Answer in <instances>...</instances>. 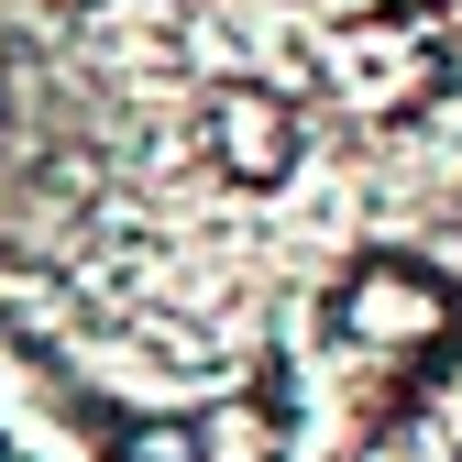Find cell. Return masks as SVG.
I'll use <instances>...</instances> for the list:
<instances>
[{"mask_svg": "<svg viewBox=\"0 0 462 462\" xmlns=\"http://www.w3.org/2000/svg\"><path fill=\"white\" fill-rule=\"evenodd\" d=\"M199 419H133L44 353V341L0 330V462H199Z\"/></svg>", "mask_w": 462, "mask_h": 462, "instance_id": "cell-1", "label": "cell"}, {"mask_svg": "<svg viewBox=\"0 0 462 462\" xmlns=\"http://www.w3.org/2000/svg\"><path fill=\"white\" fill-rule=\"evenodd\" d=\"M330 330L385 353L396 374H440L462 353V286L419 254H353L341 286H330Z\"/></svg>", "mask_w": 462, "mask_h": 462, "instance_id": "cell-2", "label": "cell"}, {"mask_svg": "<svg viewBox=\"0 0 462 462\" xmlns=\"http://www.w3.org/2000/svg\"><path fill=\"white\" fill-rule=\"evenodd\" d=\"M298 143H309V122H298L286 88L231 78V88L209 99V154H220L231 188H286V177H298Z\"/></svg>", "mask_w": 462, "mask_h": 462, "instance_id": "cell-3", "label": "cell"}, {"mask_svg": "<svg viewBox=\"0 0 462 462\" xmlns=\"http://www.w3.org/2000/svg\"><path fill=\"white\" fill-rule=\"evenodd\" d=\"M330 88L364 110V122H396V110H419L430 88H440V55H430V33H408V23H353L330 44Z\"/></svg>", "mask_w": 462, "mask_h": 462, "instance_id": "cell-4", "label": "cell"}]
</instances>
